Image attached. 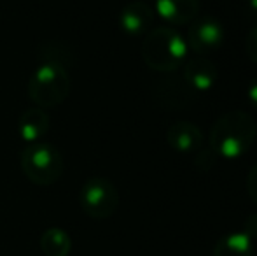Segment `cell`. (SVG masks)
I'll use <instances>...</instances> for the list:
<instances>
[{"instance_id":"cell-1","label":"cell","mask_w":257,"mask_h":256,"mask_svg":"<svg viewBox=\"0 0 257 256\" xmlns=\"http://www.w3.org/2000/svg\"><path fill=\"white\" fill-rule=\"evenodd\" d=\"M257 137L254 116L245 111H227L210 130V149L217 156L234 160L247 153Z\"/></svg>"},{"instance_id":"cell-2","label":"cell","mask_w":257,"mask_h":256,"mask_svg":"<svg viewBox=\"0 0 257 256\" xmlns=\"http://www.w3.org/2000/svg\"><path fill=\"white\" fill-rule=\"evenodd\" d=\"M187 55V42L173 27H154L142 42V60L158 72H172L182 65Z\"/></svg>"},{"instance_id":"cell-3","label":"cell","mask_w":257,"mask_h":256,"mask_svg":"<svg viewBox=\"0 0 257 256\" xmlns=\"http://www.w3.org/2000/svg\"><path fill=\"white\" fill-rule=\"evenodd\" d=\"M72 90L67 67L56 62H39L27 86L28 99L39 109H53L67 100Z\"/></svg>"},{"instance_id":"cell-4","label":"cell","mask_w":257,"mask_h":256,"mask_svg":"<svg viewBox=\"0 0 257 256\" xmlns=\"http://www.w3.org/2000/svg\"><path fill=\"white\" fill-rule=\"evenodd\" d=\"M20 167L27 179L34 185L49 186L60 181L65 170L61 153L51 144H28L20 154Z\"/></svg>"},{"instance_id":"cell-5","label":"cell","mask_w":257,"mask_h":256,"mask_svg":"<svg viewBox=\"0 0 257 256\" xmlns=\"http://www.w3.org/2000/svg\"><path fill=\"white\" fill-rule=\"evenodd\" d=\"M79 204L86 216L93 219H107L119 207V192L107 178H91L82 185Z\"/></svg>"},{"instance_id":"cell-6","label":"cell","mask_w":257,"mask_h":256,"mask_svg":"<svg viewBox=\"0 0 257 256\" xmlns=\"http://www.w3.org/2000/svg\"><path fill=\"white\" fill-rule=\"evenodd\" d=\"M187 48H191L198 56H206L217 51L224 42V27L213 16H205L194 20L187 30Z\"/></svg>"},{"instance_id":"cell-7","label":"cell","mask_w":257,"mask_h":256,"mask_svg":"<svg viewBox=\"0 0 257 256\" xmlns=\"http://www.w3.org/2000/svg\"><path fill=\"white\" fill-rule=\"evenodd\" d=\"M198 93L187 84L184 77H168L154 86V99L163 109L180 111L194 104Z\"/></svg>"},{"instance_id":"cell-8","label":"cell","mask_w":257,"mask_h":256,"mask_svg":"<svg viewBox=\"0 0 257 256\" xmlns=\"http://www.w3.org/2000/svg\"><path fill=\"white\" fill-rule=\"evenodd\" d=\"M166 142L180 154L198 153L203 146V133L200 127L191 121H175L166 128Z\"/></svg>"},{"instance_id":"cell-9","label":"cell","mask_w":257,"mask_h":256,"mask_svg":"<svg viewBox=\"0 0 257 256\" xmlns=\"http://www.w3.org/2000/svg\"><path fill=\"white\" fill-rule=\"evenodd\" d=\"M119 25L128 35H142L153 28L154 11L144 0H133L122 7L119 14Z\"/></svg>"},{"instance_id":"cell-10","label":"cell","mask_w":257,"mask_h":256,"mask_svg":"<svg viewBox=\"0 0 257 256\" xmlns=\"http://www.w3.org/2000/svg\"><path fill=\"white\" fill-rule=\"evenodd\" d=\"M184 79L196 93L213 88L219 79V68L206 56H194L184 67Z\"/></svg>"},{"instance_id":"cell-11","label":"cell","mask_w":257,"mask_h":256,"mask_svg":"<svg viewBox=\"0 0 257 256\" xmlns=\"http://www.w3.org/2000/svg\"><path fill=\"white\" fill-rule=\"evenodd\" d=\"M156 11L168 27H182L196 20L200 0H154Z\"/></svg>"},{"instance_id":"cell-12","label":"cell","mask_w":257,"mask_h":256,"mask_svg":"<svg viewBox=\"0 0 257 256\" xmlns=\"http://www.w3.org/2000/svg\"><path fill=\"white\" fill-rule=\"evenodd\" d=\"M49 125H51V120H49L48 111L39 109V107H32V109H27L20 116L16 130H18V135L27 144H35V142H41L42 137L48 133Z\"/></svg>"},{"instance_id":"cell-13","label":"cell","mask_w":257,"mask_h":256,"mask_svg":"<svg viewBox=\"0 0 257 256\" xmlns=\"http://www.w3.org/2000/svg\"><path fill=\"white\" fill-rule=\"evenodd\" d=\"M212 256H254V246L243 232L229 233L217 240Z\"/></svg>"},{"instance_id":"cell-14","label":"cell","mask_w":257,"mask_h":256,"mask_svg":"<svg viewBox=\"0 0 257 256\" xmlns=\"http://www.w3.org/2000/svg\"><path fill=\"white\" fill-rule=\"evenodd\" d=\"M41 249L46 256H68L72 251V239L61 228H48L41 235Z\"/></svg>"},{"instance_id":"cell-15","label":"cell","mask_w":257,"mask_h":256,"mask_svg":"<svg viewBox=\"0 0 257 256\" xmlns=\"http://www.w3.org/2000/svg\"><path fill=\"white\" fill-rule=\"evenodd\" d=\"M217 160H219V156H217L212 149H200L196 158H194V165H196L198 170L208 172L212 167H215Z\"/></svg>"},{"instance_id":"cell-16","label":"cell","mask_w":257,"mask_h":256,"mask_svg":"<svg viewBox=\"0 0 257 256\" xmlns=\"http://www.w3.org/2000/svg\"><path fill=\"white\" fill-rule=\"evenodd\" d=\"M245 49H247V56L257 65V25L252 27L245 39Z\"/></svg>"},{"instance_id":"cell-17","label":"cell","mask_w":257,"mask_h":256,"mask_svg":"<svg viewBox=\"0 0 257 256\" xmlns=\"http://www.w3.org/2000/svg\"><path fill=\"white\" fill-rule=\"evenodd\" d=\"M247 192L248 197L252 198V202L257 205V163L254 167H250L247 174Z\"/></svg>"},{"instance_id":"cell-18","label":"cell","mask_w":257,"mask_h":256,"mask_svg":"<svg viewBox=\"0 0 257 256\" xmlns=\"http://www.w3.org/2000/svg\"><path fill=\"white\" fill-rule=\"evenodd\" d=\"M243 233L248 237L250 240L257 239V212L250 214L243 223Z\"/></svg>"},{"instance_id":"cell-19","label":"cell","mask_w":257,"mask_h":256,"mask_svg":"<svg viewBox=\"0 0 257 256\" xmlns=\"http://www.w3.org/2000/svg\"><path fill=\"white\" fill-rule=\"evenodd\" d=\"M247 97H248V102H250V106L257 111V75H255V77H252L250 82H248Z\"/></svg>"},{"instance_id":"cell-20","label":"cell","mask_w":257,"mask_h":256,"mask_svg":"<svg viewBox=\"0 0 257 256\" xmlns=\"http://www.w3.org/2000/svg\"><path fill=\"white\" fill-rule=\"evenodd\" d=\"M247 7L250 13L257 14V0H247Z\"/></svg>"}]
</instances>
